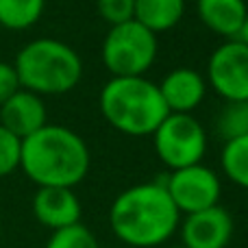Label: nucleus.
I'll return each mask as SVG.
<instances>
[{
    "mask_svg": "<svg viewBox=\"0 0 248 248\" xmlns=\"http://www.w3.org/2000/svg\"><path fill=\"white\" fill-rule=\"evenodd\" d=\"M116 237L133 248L161 246L179 231L181 214L163 181L137 183L118 194L109 209Z\"/></svg>",
    "mask_w": 248,
    "mask_h": 248,
    "instance_id": "nucleus-1",
    "label": "nucleus"
},
{
    "mask_svg": "<svg viewBox=\"0 0 248 248\" xmlns=\"http://www.w3.org/2000/svg\"><path fill=\"white\" fill-rule=\"evenodd\" d=\"M20 170L37 187H77L90 172V148L77 131L46 124L22 140Z\"/></svg>",
    "mask_w": 248,
    "mask_h": 248,
    "instance_id": "nucleus-2",
    "label": "nucleus"
},
{
    "mask_svg": "<svg viewBox=\"0 0 248 248\" xmlns=\"http://www.w3.org/2000/svg\"><path fill=\"white\" fill-rule=\"evenodd\" d=\"M98 105L109 126L131 137L153 135L170 113L159 85L146 77H111L100 90Z\"/></svg>",
    "mask_w": 248,
    "mask_h": 248,
    "instance_id": "nucleus-3",
    "label": "nucleus"
},
{
    "mask_svg": "<svg viewBox=\"0 0 248 248\" xmlns=\"http://www.w3.org/2000/svg\"><path fill=\"white\" fill-rule=\"evenodd\" d=\"M13 68L20 85L37 96L68 94L83 77V61L78 52L65 42L52 37H39L22 46Z\"/></svg>",
    "mask_w": 248,
    "mask_h": 248,
    "instance_id": "nucleus-4",
    "label": "nucleus"
},
{
    "mask_svg": "<svg viewBox=\"0 0 248 248\" xmlns=\"http://www.w3.org/2000/svg\"><path fill=\"white\" fill-rule=\"evenodd\" d=\"M157 52V35L137 20H128L109 29L100 57L111 77H144L153 68Z\"/></svg>",
    "mask_w": 248,
    "mask_h": 248,
    "instance_id": "nucleus-5",
    "label": "nucleus"
},
{
    "mask_svg": "<svg viewBox=\"0 0 248 248\" xmlns=\"http://www.w3.org/2000/svg\"><path fill=\"white\" fill-rule=\"evenodd\" d=\"M153 144L163 166L181 170L202 163L207 153V131L192 113H168L155 128Z\"/></svg>",
    "mask_w": 248,
    "mask_h": 248,
    "instance_id": "nucleus-6",
    "label": "nucleus"
},
{
    "mask_svg": "<svg viewBox=\"0 0 248 248\" xmlns=\"http://www.w3.org/2000/svg\"><path fill=\"white\" fill-rule=\"evenodd\" d=\"M207 87L227 103L248 100V46L242 39H227L207 61Z\"/></svg>",
    "mask_w": 248,
    "mask_h": 248,
    "instance_id": "nucleus-7",
    "label": "nucleus"
},
{
    "mask_svg": "<svg viewBox=\"0 0 248 248\" xmlns=\"http://www.w3.org/2000/svg\"><path fill=\"white\" fill-rule=\"evenodd\" d=\"M161 181L181 216L220 205L222 183H220L218 174L202 163L181 168V170H170V174Z\"/></svg>",
    "mask_w": 248,
    "mask_h": 248,
    "instance_id": "nucleus-8",
    "label": "nucleus"
},
{
    "mask_svg": "<svg viewBox=\"0 0 248 248\" xmlns=\"http://www.w3.org/2000/svg\"><path fill=\"white\" fill-rule=\"evenodd\" d=\"M185 248H227L233 240L235 222L222 205L187 214L179 224Z\"/></svg>",
    "mask_w": 248,
    "mask_h": 248,
    "instance_id": "nucleus-9",
    "label": "nucleus"
},
{
    "mask_svg": "<svg viewBox=\"0 0 248 248\" xmlns=\"http://www.w3.org/2000/svg\"><path fill=\"white\" fill-rule=\"evenodd\" d=\"M81 201L72 187H37L33 196V216L50 231L81 222Z\"/></svg>",
    "mask_w": 248,
    "mask_h": 248,
    "instance_id": "nucleus-10",
    "label": "nucleus"
},
{
    "mask_svg": "<svg viewBox=\"0 0 248 248\" xmlns=\"http://www.w3.org/2000/svg\"><path fill=\"white\" fill-rule=\"evenodd\" d=\"M157 85L170 113H192L207 96L205 77L194 68L170 70Z\"/></svg>",
    "mask_w": 248,
    "mask_h": 248,
    "instance_id": "nucleus-11",
    "label": "nucleus"
},
{
    "mask_svg": "<svg viewBox=\"0 0 248 248\" xmlns=\"http://www.w3.org/2000/svg\"><path fill=\"white\" fill-rule=\"evenodd\" d=\"M0 124L20 140L33 135L35 131L48 124V111L44 98L20 87L11 98H7L0 105Z\"/></svg>",
    "mask_w": 248,
    "mask_h": 248,
    "instance_id": "nucleus-12",
    "label": "nucleus"
},
{
    "mask_svg": "<svg viewBox=\"0 0 248 248\" xmlns=\"http://www.w3.org/2000/svg\"><path fill=\"white\" fill-rule=\"evenodd\" d=\"M196 13L211 33L224 39H237L248 7L244 0H196Z\"/></svg>",
    "mask_w": 248,
    "mask_h": 248,
    "instance_id": "nucleus-13",
    "label": "nucleus"
},
{
    "mask_svg": "<svg viewBox=\"0 0 248 248\" xmlns=\"http://www.w3.org/2000/svg\"><path fill=\"white\" fill-rule=\"evenodd\" d=\"M185 13V0H135V16L141 26L155 35L174 29Z\"/></svg>",
    "mask_w": 248,
    "mask_h": 248,
    "instance_id": "nucleus-14",
    "label": "nucleus"
},
{
    "mask_svg": "<svg viewBox=\"0 0 248 248\" xmlns=\"http://www.w3.org/2000/svg\"><path fill=\"white\" fill-rule=\"evenodd\" d=\"M46 0H0V26L7 31H26L44 16Z\"/></svg>",
    "mask_w": 248,
    "mask_h": 248,
    "instance_id": "nucleus-15",
    "label": "nucleus"
},
{
    "mask_svg": "<svg viewBox=\"0 0 248 248\" xmlns=\"http://www.w3.org/2000/svg\"><path fill=\"white\" fill-rule=\"evenodd\" d=\"M220 166L229 181L248 189V135L224 141Z\"/></svg>",
    "mask_w": 248,
    "mask_h": 248,
    "instance_id": "nucleus-16",
    "label": "nucleus"
},
{
    "mask_svg": "<svg viewBox=\"0 0 248 248\" xmlns=\"http://www.w3.org/2000/svg\"><path fill=\"white\" fill-rule=\"evenodd\" d=\"M216 131L224 141L248 135V105L246 103H227L216 118Z\"/></svg>",
    "mask_w": 248,
    "mask_h": 248,
    "instance_id": "nucleus-17",
    "label": "nucleus"
},
{
    "mask_svg": "<svg viewBox=\"0 0 248 248\" xmlns=\"http://www.w3.org/2000/svg\"><path fill=\"white\" fill-rule=\"evenodd\" d=\"M44 248H100L96 235L85 224H72V227L52 231Z\"/></svg>",
    "mask_w": 248,
    "mask_h": 248,
    "instance_id": "nucleus-18",
    "label": "nucleus"
},
{
    "mask_svg": "<svg viewBox=\"0 0 248 248\" xmlns=\"http://www.w3.org/2000/svg\"><path fill=\"white\" fill-rule=\"evenodd\" d=\"M22 140L0 124V179L20 170Z\"/></svg>",
    "mask_w": 248,
    "mask_h": 248,
    "instance_id": "nucleus-19",
    "label": "nucleus"
},
{
    "mask_svg": "<svg viewBox=\"0 0 248 248\" xmlns=\"http://www.w3.org/2000/svg\"><path fill=\"white\" fill-rule=\"evenodd\" d=\"M96 9H98V16L109 26H116L122 24V22L133 20L135 0H96Z\"/></svg>",
    "mask_w": 248,
    "mask_h": 248,
    "instance_id": "nucleus-20",
    "label": "nucleus"
},
{
    "mask_svg": "<svg viewBox=\"0 0 248 248\" xmlns=\"http://www.w3.org/2000/svg\"><path fill=\"white\" fill-rule=\"evenodd\" d=\"M20 78H17V72L13 68V63L9 61H0V105L7 98H11L17 90H20Z\"/></svg>",
    "mask_w": 248,
    "mask_h": 248,
    "instance_id": "nucleus-21",
    "label": "nucleus"
},
{
    "mask_svg": "<svg viewBox=\"0 0 248 248\" xmlns=\"http://www.w3.org/2000/svg\"><path fill=\"white\" fill-rule=\"evenodd\" d=\"M237 39H242V42L248 46V13H246V20H244V26H242V33H240V37Z\"/></svg>",
    "mask_w": 248,
    "mask_h": 248,
    "instance_id": "nucleus-22",
    "label": "nucleus"
},
{
    "mask_svg": "<svg viewBox=\"0 0 248 248\" xmlns=\"http://www.w3.org/2000/svg\"><path fill=\"white\" fill-rule=\"evenodd\" d=\"M170 248H185L183 244H179V246H170Z\"/></svg>",
    "mask_w": 248,
    "mask_h": 248,
    "instance_id": "nucleus-23",
    "label": "nucleus"
},
{
    "mask_svg": "<svg viewBox=\"0 0 248 248\" xmlns=\"http://www.w3.org/2000/svg\"><path fill=\"white\" fill-rule=\"evenodd\" d=\"M0 233H2V227H0Z\"/></svg>",
    "mask_w": 248,
    "mask_h": 248,
    "instance_id": "nucleus-24",
    "label": "nucleus"
},
{
    "mask_svg": "<svg viewBox=\"0 0 248 248\" xmlns=\"http://www.w3.org/2000/svg\"><path fill=\"white\" fill-rule=\"evenodd\" d=\"M246 105H248V100H246Z\"/></svg>",
    "mask_w": 248,
    "mask_h": 248,
    "instance_id": "nucleus-25",
    "label": "nucleus"
}]
</instances>
